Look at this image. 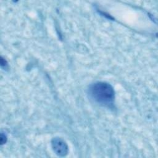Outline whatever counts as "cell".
I'll use <instances>...</instances> for the list:
<instances>
[{
  "label": "cell",
  "mask_w": 158,
  "mask_h": 158,
  "mask_svg": "<svg viewBox=\"0 0 158 158\" xmlns=\"http://www.w3.org/2000/svg\"><path fill=\"white\" fill-rule=\"evenodd\" d=\"M89 94L96 102L105 106H110L114 102V91L112 86L105 82H97L91 85Z\"/></svg>",
  "instance_id": "1"
},
{
  "label": "cell",
  "mask_w": 158,
  "mask_h": 158,
  "mask_svg": "<svg viewBox=\"0 0 158 158\" xmlns=\"http://www.w3.org/2000/svg\"><path fill=\"white\" fill-rule=\"evenodd\" d=\"M52 147L54 151L60 156H65L68 152L66 143L60 138H54L52 140Z\"/></svg>",
  "instance_id": "2"
}]
</instances>
